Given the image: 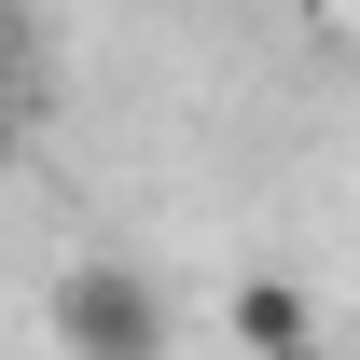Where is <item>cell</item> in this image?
I'll return each instance as SVG.
<instances>
[{
    "mask_svg": "<svg viewBox=\"0 0 360 360\" xmlns=\"http://www.w3.org/2000/svg\"><path fill=\"white\" fill-rule=\"evenodd\" d=\"M42 319H56V360H167L180 347L153 264H125V250H70L56 291H42Z\"/></svg>",
    "mask_w": 360,
    "mask_h": 360,
    "instance_id": "cell-1",
    "label": "cell"
},
{
    "mask_svg": "<svg viewBox=\"0 0 360 360\" xmlns=\"http://www.w3.org/2000/svg\"><path fill=\"white\" fill-rule=\"evenodd\" d=\"M222 333H236V360H319V291L277 277V264H250L222 291Z\"/></svg>",
    "mask_w": 360,
    "mask_h": 360,
    "instance_id": "cell-2",
    "label": "cell"
},
{
    "mask_svg": "<svg viewBox=\"0 0 360 360\" xmlns=\"http://www.w3.org/2000/svg\"><path fill=\"white\" fill-rule=\"evenodd\" d=\"M0 153H14V56H0Z\"/></svg>",
    "mask_w": 360,
    "mask_h": 360,
    "instance_id": "cell-3",
    "label": "cell"
}]
</instances>
